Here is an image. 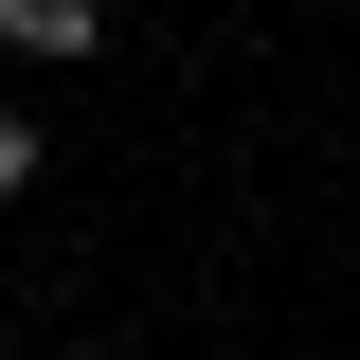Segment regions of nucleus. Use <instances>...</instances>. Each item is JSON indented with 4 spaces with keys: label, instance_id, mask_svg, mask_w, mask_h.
<instances>
[{
    "label": "nucleus",
    "instance_id": "nucleus-1",
    "mask_svg": "<svg viewBox=\"0 0 360 360\" xmlns=\"http://www.w3.org/2000/svg\"><path fill=\"white\" fill-rule=\"evenodd\" d=\"M0 37H18V54H90V37H108V0H0Z\"/></svg>",
    "mask_w": 360,
    "mask_h": 360
},
{
    "label": "nucleus",
    "instance_id": "nucleus-2",
    "mask_svg": "<svg viewBox=\"0 0 360 360\" xmlns=\"http://www.w3.org/2000/svg\"><path fill=\"white\" fill-rule=\"evenodd\" d=\"M18 180H37V127H18V108H0V198H18Z\"/></svg>",
    "mask_w": 360,
    "mask_h": 360
}]
</instances>
